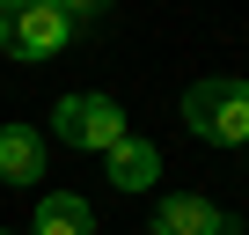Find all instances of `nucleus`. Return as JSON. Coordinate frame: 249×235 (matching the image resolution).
I'll return each instance as SVG.
<instances>
[{
    "label": "nucleus",
    "mask_w": 249,
    "mask_h": 235,
    "mask_svg": "<svg viewBox=\"0 0 249 235\" xmlns=\"http://www.w3.org/2000/svg\"><path fill=\"white\" fill-rule=\"evenodd\" d=\"M30 235H95V220H88V206H81L73 191H59V198L37 206V228H30Z\"/></svg>",
    "instance_id": "0eeeda50"
},
{
    "label": "nucleus",
    "mask_w": 249,
    "mask_h": 235,
    "mask_svg": "<svg viewBox=\"0 0 249 235\" xmlns=\"http://www.w3.org/2000/svg\"><path fill=\"white\" fill-rule=\"evenodd\" d=\"M183 125L213 147H249V81H198L183 96Z\"/></svg>",
    "instance_id": "f03ea898"
},
{
    "label": "nucleus",
    "mask_w": 249,
    "mask_h": 235,
    "mask_svg": "<svg viewBox=\"0 0 249 235\" xmlns=\"http://www.w3.org/2000/svg\"><path fill=\"white\" fill-rule=\"evenodd\" d=\"M154 176H161L154 140H124V147H110V184H117V191H147Z\"/></svg>",
    "instance_id": "423d86ee"
},
{
    "label": "nucleus",
    "mask_w": 249,
    "mask_h": 235,
    "mask_svg": "<svg viewBox=\"0 0 249 235\" xmlns=\"http://www.w3.org/2000/svg\"><path fill=\"white\" fill-rule=\"evenodd\" d=\"M59 140L110 155V147L132 140V133H124V110H117L110 96H66V103H59Z\"/></svg>",
    "instance_id": "7ed1b4c3"
},
{
    "label": "nucleus",
    "mask_w": 249,
    "mask_h": 235,
    "mask_svg": "<svg viewBox=\"0 0 249 235\" xmlns=\"http://www.w3.org/2000/svg\"><path fill=\"white\" fill-rule=\"evenodd\" d=\"M154 235H234V220H227L213 198L176 191V198H161V206H154Z\"/></svg>",
    "instance_id": "20e7f679"
},
{
    "label": "nucleus",
    "mask_w": 249,
    "mask_h": 235,
    "mask_svg": "<svg viewBox=\"0 0 249 235\" xmlns=\"http://www.w3.org/2000/svg\"><path fill=\"white\" fill-rule=\"evenodd\" d=\"M0 176H8V184H37L44 176V140L30 125H8V133H0Z\"/></svg>",
    "instance_id": "39448f33"
},
{
    "label": "nucleus",
    "mask_w": 249,
    "mask_h": 235,
    "mask_svg": "<svg viewBox=\"0 0 249 235\" xmlns=\"http://www.w3.org/2000/svg\"><path fill=\"white\" fill-rule=\"evenodd\" d=\"M88 8H59V0H0V52L8 59H52Z\"/></svg>",
    "instance_id": "f257e3e1"
}]
</instances>
